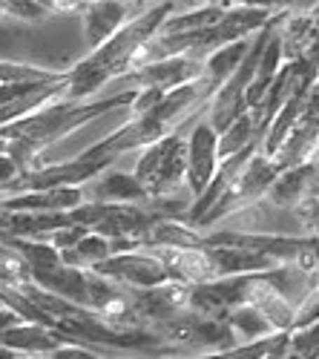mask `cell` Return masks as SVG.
I'll list each match as a JSON object with an SVG mask.
<instances>
[{
	"instance_id": "cell-1",
	"label": "cell",
	"mask_w": 319,
	"mask_h": 359,
	"mask_svg": "<svg viewBox=\"0 0 319 359\" xmlns=\"http://www.w3.org/2000/svg\"><path fill=\"white\" fill-rule=\"evenodd\" d=\"M216 133L210 124H201L196 127L193 133V141H190V156H187V178H190V187L198 193L201 187L210 184L213 178V164H216Z\"/></svg>"
}]
</instances>
